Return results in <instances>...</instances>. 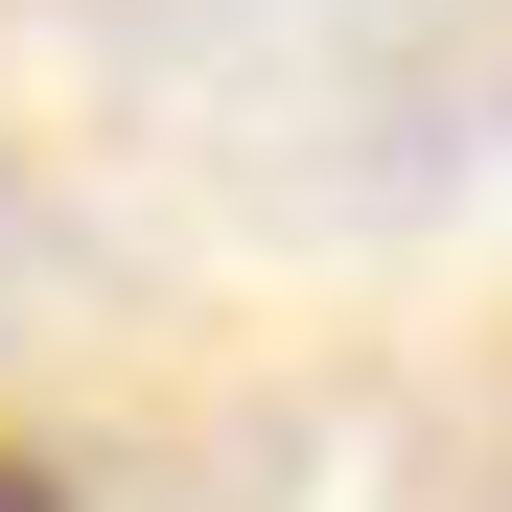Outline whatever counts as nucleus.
<instances>
[{"mask_svg": "<svg viewBox=\"0 0 512 512\" xmlns=\"http://www.w3.org/2000/svg\"><path fill=\"white\" fill-rule=\"evenodd\" d=\"M0 512H70V466H24V443H0Z\"/></svg>", "mask_w": 512, "mask_h": 512, "instance_id": "obj_1", "label": "nucleus"}]
</instances>
